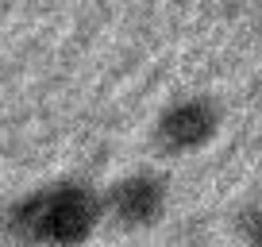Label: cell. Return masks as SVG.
Returning a JSON list of instances; mask_svg holds the SVG:
<instances>
[{
  "instance_id": "1",
  "label": "cell",
  "mask_w": 262,
  "mask_h": 247,
  "mask_svg": "<svg viewBox=\"0 0 262 247\" xmlns=\"http://www.w3.org/2000/svg\"><path fill=\"white\" fill-rule=\"evenodd\" d=\"M104 220V193L81 178L42 181L4 213V228L24 247H85Z\"/></svg>"
},
{
  "instance_id": "2",
  "label": "cell",
  "mask_w": 262,
  "mask_h": 247,
  "mask_svg": "<svg viewBox=\"0 0 262 247\" xmlns=\"http://www.w3.org/2000/svg\"><path fill=\"white\" fill-rule=\"evenodd\" d=\"M224 128V108L208 93H185L173 97L150 123V143L166 158H185L205 151Z\"/></svg>"
},
{
  "instance_id": "3",
  "label": "cell",
  "mask_w": 262,
  "mask_h": 247,
  "mask_svg": "<svg viewBox=\"0 0 262 247\" xmlns=\"http://www.w3.org/2000/svg\"><path fill=\"white\" fill-rule=\"evenodd\" d=\"M170 209V178L158 170H131L104 190V216L120 232H147Z\"/></svg>"
},
{
  "instance_id": "4",
  "label": "cell",
  "mask_w": 262,
  "mask_h": 247,
  "mask_svg": "<svg viewBox=\"0 0 262 247\" xmlns=\"http://www.w3.org/2000/svg\"><path fill=\"white\" fill-rule=\"evenodd\" d=\"M231 236L239 247H262V193H251L231 213Z\"/></svg>"
}]
</instances>
